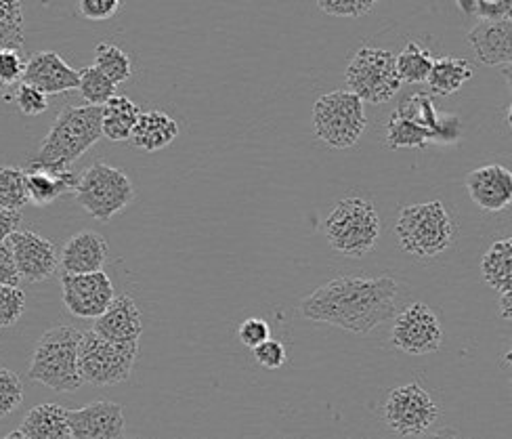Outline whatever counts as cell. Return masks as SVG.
Returning <instances> with one entry per match:
<instances>
[{
	"label": "cell",
	"mask_w": 512,
	"mask_h": 439,
	"mask_svg": "<svg viewBox=\"0 0 512 439\" xmlns=\"http://www.w3.org/2000/svg\"><path fill=\"white\" fill-rule=\"evenodd\" d=\"M429 141H435V135L412 118H405L395 112L387 122V145L391 150L424 148Z\"/></svg>",
	"instance_id": "cell-28"
},
{
	"label": "cell",
	"mask_w": 512,
	"mask_h": 439,
	"mask_svg": "<svg viewBox=\"0 0 512 439\" xmlns=\"http://www.w3.org/2000/svg\"><path fill=\"white\" fill-rule=\"evenodd\" d=\"M458 7L471 17H477L479 22H502L508 17L512 0H475V3H458Z\"/></svg>",
	"instance_id": "cell-34"
},
{
	"label": "cell",
	"mask_w": 512,
	"mask_h": 439,
	"mask_svg": "<svg viewBox=\"0 0 512 439\" xmlns=\"http://www.w3.org/2000/svg\"><path fill=\"white\" fill-rule=\"evenodd\" d=\"M82 330L74 326L59 324L49 328L38 339L28 379L34 383L45 385L59 393H72L84 385L80 376V343Z\"/></svg>",
	"instance_id": "cell-2"
},
{
	"label": "cell",
	"mask_w": 512,
	"mask_h": 439,
	"mask_svg": "<svg viewBox=\"0 0 512 439\" xmlns=\"http://www.w3.org/2000/svg\"><path fill=\"white\" fill-rule=\"evenodd\" d=\"M502 78L506 80V85H508V89H510V93H512V64L502 68Z\"/></svg>",
	"instance_id": "cell-45"
},
{
	"label": "cell",
	"mask_w": 512,
	"mask_h": 439,
	"mask_svg": "<svg viewBox=\"0 0 512 439\" xmlns=\"http://www.w3.org/2000/svg\"><path fill=\"white\" fill-rule=\"evenodd\" d=\"M80 97L87 101V106L103 108L105 103L116 97V85L95 66L80 70Z\"/></svg>",
	"instance_id": "cell-31"
},
{
	"label": "cell",
	"mask_w": 512,
	"mask_h": 439,
	"mask_svg": "<svg viewBox=\"0 0 512 439\" xmlns=\"http://www.w3.org/2000/svg\"><path fill=\"white\" fill-rule=\"evenodd\" d=\"M177 137H179V122L173 116L162 110H149V112H141L131 143L137 150H143V152H160L168 148V145Z\"/></svg>",
	"instance_id": "cell-21"
},
{
	"label": "cell",
	"mask_w": 512,
	"mask_h": 439,
	"mask_svg": "<svg viewBox=\"0 0 512 439\" xmlns=\"http://www.w3.org/2000/svg\"><path fill=\"white\" fill-rule=\"evenodd\" d=\"M139 345L112 343L99 337L95 330L82 334L80 343V376L95 387H112L131 379L137 362Z\"/></svg>",
	"instance_id": "cell-9"
},
{
	"label": "cell",
	"mask_w": 512,
	"mask_h": 439,
	"mask_svg": "<svg viewBox=\"0 0 512 439\" xmlns=\"http://www.w3.org/2000/svg\"><path fill=\"white\" fill-rule=\"evenodd\" d=\"M468 45L477 59L489 68H504L512 64V22H479L468 32Z\"/></svg>",
	"instance_id": "cell-19"
},
{
	"label": "cell",
	"mask_w": 512,
	"mask_h": 439,
	"mask_svg": "<svg viewBox=\"0 0 512 439\" xmlns=\"http://www.w3.org/2000/svg\"><path fill=\"white\" fill-rule=\"evenodd\" d=\"M347 91L355 93L361 101L387 103L401 89V78L397 74L395 55L387 49L361 47L349 61L345 72Z\"/></svg>",
	"instance_id": "cell-8"
},
{
	"label": "cell",
	"mask_w": 512,
	"mask_h": 439,
	"mask_svg": "<svg viewBox=\"0 0 512 439\" xmlns=\"http://www.w3.org/2000/svg\"><path fill=\"white\" fill-rule=\"evenodd\" d=\"M395 236L405 253L416 259H435L454 244L456 227L445 204L439 200L403 206Z\"/></svg>",
	"instance_id": "cell-4"
},
{
	"label": "cell",
	"mask_w": 512,
	"mask_h": 439,
	"mask_svg": "<svg viewBox=\"0 0 512 439\" xmlns=\"http://www.w3.org/2000/svg\"><path fill=\"white\" fill-rule=\"evenodd\" d=\"M61 299L74 318L97 320L108 311L116 295L110 276L105 274V271H95V274L80 276L63 274Z\"/></svg>",
	"instance_id": "cell-12"
},
{
	"label": "cell",
	"mask_w": 512,
	"mask_h": 439,
	"mask_svg": "<svg viewBox=\"0 0 512 439\" xmlns=\"http://www.w3.org/2000/svg\"><path fill=\"white\" fill-rule=\"evenodd\" d=\"M324 234L336 253L364 257L380 238V217L376 206L364 196H345L324 221Z\"/></svg>",
	"instance_id": "cell-5"
},
{
	"label": "cell",
	"mask_w": 512,
	"mask_h": 439,
	"mask_svg": "<svg viewBox=\"0 0 512 439\" xmlns=\"http://www.w3.org/2000/svg\"><path fill=\"white\" fill-rule=\"evenodd\" d=\"M21 223V213H11L0 208V244L9 242V238L17 232V227Z\"/></svg>",
	"instance_id": "cell-42"
},
{
	"label": "cell",
	"mask_w": 512,
	"mask_h": 439,
	"mask_svg": "<svg viewBox=\"0 0 512 439\" xmlns=\"http://www.w3.org/2000/svg\"><path fill=\"white\" fill-rule=\"evenodd\" d=\"M26 204H30L26 169L15 164H0V208L19 213Z\"/></svg>",
	"instance_id": "cell-27"
},
{
	"label": "cell",
	"mask_w": 512,
	"mask_h": 439,
	"mask_svg": "<svg viewBox=\"0 0 512 439\" xmlns=\"http://www.w3.org/2000/svg\"><path fill=\"white\" fill-rule=\"evenodd\" d=\"M26 61L21 59L19 49H0V85L11 87L24 80Z\"/></svg>",
	"instance_id": "cell-37"
},
{
	"label": "cell",
	"mask_w": 512,
	"mask_h": 439,
	"mask_svg": "<svg viewBox=\"0 0 512 439\" xmlns=\"http://www.w3.org/2000/svg\"><path fill=\"white\" fill-rule=\"evenodd\" d=\"M471 200L487 213H500L512 204V171L502 164H485L466 177Z\"/></svg>",
	"instance_id": "cell-16"
},
{
	"label": "cell",
	"mask_w": 512,
	"mask_h": 439,
	"mask_svg": "<svg viewBox=\"0 0 512 439\" xmlns=\"http://www.w3.org/2000/svg\"><path fill=\"white\" fill-rule=\"evenodd\" d=\"M504 364L512 370V345H510V349L506 351V355H504Z\"/></svg>",
	"instance_id": "cell-47"
},
{
	"label": "cell",
	"mask_w": 512,
	"mask_h": 439,
	"mask_svg": "<svg viewBox=\"0 0 512 439\" xmlns=\"http://www.w3.org/2000/svg\"><path fill=\"white\" fill-rule=\"evenodd\" d=\"M74 196L93 219L108 223L133 202L135 185L118 166L97 160L80 173Z\"/></svg>",
	"instance_id": "cell-6"
},
{
	"label": "cell",
	"mask_w": 512,
	"mask_h": 439,
	"mask_svg": "<svg viewBox=\"0 0 512 439\" xmlns=\"http://www.w3.org/2000/svg\"><path fill=\"white\" fill-rule=\"evenodd\" d=\"M3 439H28V435L21 431V429H15V431H11L9 435H5Z\"/></svg>",
	"instance_id": "cell-46"
},
{
	"label": "cell",
	"mask_w": 512,
	"mask_h": 439,
	"mask_svg": "<svg viewBox=\"0 0 512 439\" xmlns=\"http://www.w3.org/2000/svg\"><path fill=\"white\" fill-rule=\"evenodd\" d=\"M500 316L508 322H512V290L500 295Z\"/></svg>",
	"instance_id": "cell-43"
},
{
	"label": "cell",
	"mask_w": 512,
	"mask_h": 439,
	"mask_svg": "<svg viewBox=\"0 0 512 439\" xmlns=\"http://www.w3.org/2000/svg\"><path fill=\"white\" fill-rule=\"evenodd\" d=\"M21 82L36 87L45 95H57L80 87V70H74L55 51H38L26 61V72Z\"/></svg>",
	"instance_id": "cell-15"
},
{
	"label": "cell",
	"mask_w": 512,
	"mask_h": 439,
	"mask_svg": "<svg viewBox=\"0 0 512 439\" xmlns=\"http://www.w3.org/2000/svg\"><path fill=\"white\" fill-rule=\"evenodd\" d=\"M0 99H9V95H7V87H3V85H0Z\"/></svg>",
	"instance_id": "cell-49"
},
{
	"label": "cell",
	"mask_w": 512,
	"mask_h": 439,
	"mask_svg": "<svg viewBox=\"0 0 512 439\" xmlns=\"http://www.w3.org/2000/svg\"><path fill=\"white\" fill-rule=\"evenodd\" d=\"M24 43V3L0 0V49H19Z\"/></svg>",
	"instance_id": "cell-30"
},
{
	"label": "cell",
	"mask_w": 512,
	"mask_h": 439,
	"mask_svg": "<svg viewBox=\"0 0 512 439\" xmlns=\"http://www.w3.org/2000/svg\"><path fill=\"white\" fill-rule=\"evenodd\" d=\"M364 101L347 89L326 93L313 106V133L334 150H347L366 131Z\"/></svg>",
	"instance_id": "cell-7"
},
{
	"label": "cell",
	"mask_w": 512,
	"mask_h": 439,
	"mask_svg": "<svg viewBox=\"0 0 512 439\" xmlns=\"http://www.w3.org/2000/svg\"><path fill=\"white\" fill-rule=\"evenodd\" d=\"M19 282L21 276L15 265L11 244H0V286H19Z\"/></svg>",
	"instance_id": "cell-41"
},
{
	"label": "cell",
	"mask_w": 512,
	"mask_h": 439,
	"mask_svg": "<svg viewBox=\"0 0 512 439\" xmlns=\"http://www.w3.org/2000/svg\"><path fill=\"white\" fill-rule=\"evenodd\" d=\"M11 99L15 101L19 112L26 116H40L49 110V95L38 91L36 87L26 85V82H19Z\"/></svg>",
	"instance_id": "cell-35"
},
{
	"label": "cell",
	"mask_w": 512,
	"mask_h": 439,
	"mask_svg": "<svg viewBox=\"0 0 512 439\" xmlns=\"http://www.w3.org/2000/svg\"><path fill=\"white\" fill-rule=\"evenodd\" d=\"M76 9L78 15L89 22H108L118 13L120 0H80Z\"/></svg>",
	"instance_id": "cell-40"
},
{
	"label": "cell",
	"mask_w": 512,
	"mask_h": 439,
	"mask_svg": "<svg viewBox=\"0 0 512 439\" xmlns=\"http://www.w3.org/2000/svg\"><path fill=\"white\" fill-rule=\"evenodd\" d=\"M21 431L28 439H72L68 410L53 402L34 406L21 423Z\"/></svg>",
	"instance_id": "cell-22"
},
{
	"label": "cell",
	"mask_w": 512,
	"mask_h": 439,
	"mask_svg": "<svg viewBox=\"0 0 512 439\" xmlns=\"http://www.w3.org/2000/svg\"><path fill=\"white\" fill-rule=\"evenodd\" d=\"M103 137V108L97 106H68L63 108L45 141L40 145L36 164L72 169L82 154H87Z\"/></svg>",
	"instance_id": "cell-3"
},
{
	"label": "cell",
	"mask_w": 512,
	"mask_h": 439,
	"mask_svg": "<svg viewBox=\"0 0 512 439\" xmlns=\"http://www.w3.org/2000/svg\"><path fill=\"white\" fill-rule=\"evenodd\" d=\"M93 330L99 337L122 345H139L143 334L141 311L131 295H118L108 311L95 320Z\"/></svg>",
	"instance_id": "cell-18"
},
{
	"label": "cell",
	"mask_w": 512,
	"mask_h": 439,
	"mask_svg": "<svg viewBox=\"0 0 512 439\" xmlns=\"http://www.w3.org/2000/svg\"><path fill=\"white\" fill-rule=\"evenodd\" d=\"M422 439H464V437H460L454 429H439V431H435V433H431V435H426V437H422Z\"/></svg>",
	"instance_id": "cell-44"
},
{
	"label": "cell",
	"mask_w": 512,
	"mask_h": 439,
	"mask_svg": "<svg viewBox=\"0 0 512 439\" xmlns=\"http://www.w3.org/2000/svg\"><path fill=\"white\" fill-rule=\"evenodd\" d=\"M439 416L431 393L418 383H408L389 391L382 406V418L401 437H416L429 431Z\"/></svg>",
	"instance_id": "cell-10"
},
{
	"label": "cell",
	"mask_w": 512,
	"mask_h": 439,
	"mask_svg": "<svg viewBox=\"0 0 512 439\" xmlns=\"http://www.w3.org/2000/svg\"><path fill=\"white\" fill-rule=\"evenodd\" d=\"M105 261H108V242L93 229H82V232L74 234L59 255V267L63 274L70 276L103 271Z\"/></svg>",
	"instance_id": "cell-17"
},
{
	"label": "cell",
	"mask_w": 512,
	"mask_h": 439,
	"mask_svg": "<svg viewBox=\"0 0 512 439\" xmlns=\"http://www.w3.org/2000/svg\"><path fill=\"white\" fill-rule=\"evenodd\" d=\"M72 439H120L124 433V408L110 400H95L68 410Z\"/></svg>",
	"instance_id": "cell-14"
},
{
	"label": "cell",
	"mask_w": 512,
	"mask_h": 439,
	"mask_svg": "<svg viewBox=\"0 0 512 439\" xmlns=\"http://www.w3.org/2000/svg\"><path fill=\"white\" fill-rule=\"evenodd\" d=\"M391 341L408 355H429L443 345V328L437 313L426 303L403 307L393 322Z\"/></svg>",
	"instance_id": "cell-11"
},
{
	"label": "cell",
	"mask_w": 512,
	"mask_h": 439,
	"mask_svg": "<svg viewBox=\"0 0 512 439\" xmlns=\"http://www.w3.org/2000/svg\"><path fill=\"white\" fill-rule=\"evenodd\" d=\"M397 282L391 276H340L301 301V316L353 334H368L395 318Z\"/></svg>",
	"instance_id": "cell-1"
},
{
	"label": "cell",
	"mask_w": 512,
	"mask_h": 439,
	"mask_svg": "<svg viewBox=\"0 0 512 439\" xmlns=\"http://www.w3.org/2000/svg\"><path fill=\"white\" fill-rule=\"evenodd\" d=\"M139 116L141 110L131 97L116 95L103 106V137L114 143L131 141Z\"/></svg>",
	"instance_id": "cell-23"
},
{
	"label": "cell",
	"mask_w": 512,
	"mask_h": 439,
	"mask_svg": "<svg viewBox=\"0 0 512 439\" xmlns=\"http://www.w3.org/2000/svg\"><path fill=\"white\" fill-rule=\"evenodd\" d=\"M506 19H510V22H512V7H510V11H508V17Z\"/></svg>",
	"instance_id": "cell-50"
},
{
	"label": "cell",
	"mask_w": 512,
	"mask_h": 439,
	"mask_svg": "<svg viewBox=\"0 0 512 439\" xmlns=\"http://www.w3.org/2000/svg\"><path fill=\"white\" fill-rule=\"evenodd\" d=\"M397 74L401 82H410V85H422V82L429 80V74L433 70L435 59L431 51H426L418 40H408L403 51L395 55Z\"/></svg>",
	"instance_id": "cell-26"
},
{
	"label": "cell",
	"mask_w": 512,
	"mask_h": 439,
	"mask_svg": "<svg viewBox=\"0 0 512 439\" xmlns=\"http://www.w3.org/2000/svg\"><path fill=\"white\" fill-rule=\"evenodd\" d=\"M510 387H512V379H510Z\"/></svg>",
	"instance_id": "cell-51"
},
{
	"label": "cell",
	"mask_w": 512,
	"mask_h": 439,
	"mask_svg": "<svg viewBox=\"0 0 512 439\" xmlns=\"http://www.w3.org/2000/svg\"><path fill=\"white\" fill-rule=\"evenodd\" d=\"M324 13L332 17H364L374 9V0H317L315 3Z\"/></svg>",
	"instance_id": "cell-36"
},
{
	"label": "cell",
	"mask_w": 512,
	"mask_h": 439,
	"mask_svg": "<svg viewBox=\"0 0 512 439\" xmlns=\"http://www.w3.org/2000/svg\"><path fill=\"white\" fill-rule=\"evenodd\" d=\"M506 124H508V129L512 131V106H510L508 112H506Z\"/></svg>",
	"instance_id": "cell-48"
},
{
	"label": "cell",
	"mask_w": 512,
	"mask_h": 439,
	"mask_svg": "<svg viewBox=\"0 0 512 439\" xmlns=\"http://www.w3.org/2000/svg\"><path fill=\"white\" fill-rule=\"evenodd\" d=\"M481 276L500 295L512 290V236L496 240L481 259Z\"/></svg>",
	"instance_id": "cell-25"
},
{
	"label": "cell",
	"mask_w": 512,
	"mask_h": 439,
	"mask_svg": "<svg viewBox=\"0 0 512 439\" xmlns=\"http://www.w3.org/2000/svg\"><path fill=\"white\" fill-rule=\"evenodd\" d=\"M473 78V66L468 64V59L443 55L437 57L433 70L429 74V91L439 97H450L462 89L466 80Z\"/></svg>",
	"instance_id": "cell-24"
},
{
	"label": "cell",
	"mask_w": 512,
	"mask_h": 439,
	"mask_svg": "<svg viewBox=\"0 0 512 439\" xmlns=\"http://www.w3.org/2000/svg\"><path fill=\"white\" fill-rule=\"evenodd\" d=\"M95 68L108 76L116 87L133 76L131 57L112 43H99L95 47Z\"/></svg>",
	"instance_id": "cell-29"
},
{
	"label": "cell",
	"mask_w": 512,
	"mask_h": 439,
	"mask_svg": "<svg viewBox=\"0 0 512 439\" xmlns=\"http://www.w3.org/2000/svg\"><path fill=\"white\" fill-rule=\"evenodd\" d=\"M252 355H254L256 364L263 366L265 370H277V368H282V366L286 364V360H288V353H286L284 343L273 341V339L265 341L261 347L252 349Z\"/></svg>",
	"instance_id": "cell-39"
},
{
	"label": "cell",
	"mask_w": 512,
	"mask_h": 439,
	"mask_svg": "<svg viewBox=\"0 0 512 439\" xmlns=\"http://www.w3.org/2000/svg\"><path fill=\"white\" fill-rule=\"evenodd\" d=\"M238 339L244 347L256 349L271 339V328L263 318H248L238 328Z\"/></svg>",
	"instance_id": "cell-38"
},
{
	"label": "cell",
	"mask_w": 512,
	"mask_h": 439,
	"mask_svg": "<svg viewBox=\"0 0 512 439\" xmlns=\"http://www.w3.org/2000/svg\"><path fill=\"white\" fill-rule=\"evenodd\" d=\"M9 244L21 280L36 284L53 278L59 267V253L49 238L40 236L34 229H17Z\"/></svg>",
	"instance_id": "cell-13"
},
{
	"label": "cell",
	"mask_w": 512,
	"mask_h": 439,
	"mask_svg": "<svg viewBox=\"0 0 512 439\" xmlns=\"http://www.w3.org/2000/svg\"><path fill=\"white\" fill-rule=\"evenodd\" d=\"M26 311V292L19 286H0V328L15 326Z\"/></svg>",
	"instance_id": "cell-33"
},
{
	"label": "cell",
	"mask_w": 512,
	"mask_h": 439,
	"mask_svg": "<svg viewBox=\"0 0 512 439\" xmlns=\"http://www.w3.org/2000/svg\"><path fill=\"white\" fill-rule=\"evenodd\" d=\"M21 402H24V383L13 370L0 368V418L13 414Z\"/></svg>",
	"instance_id": "cell-32"
},
{
	"label": "cell",
	"mask_w": 512,
	"mask_h": 439,
	"mask_svg": "<svg viewBox=\"0 0 512 439\" xmlns=\"http://www.w3.org/2000/svg\"><path fill=\"white\" fill-rule=\"evenodd\" d=\"M26 183L30 202L36 206H49L61 196L70 192L76 194L80 175L72 169H59V166L36 164L30 160L26 166Z\"/></svg>",
	"instance_id": "cell-20"
}]
</instances>
